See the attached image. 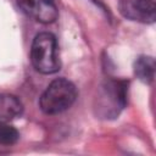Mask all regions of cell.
<instances>
[{"instance_id": "cell-1", "label": "cell", "mask_w": 156, "mask_h": 156, "mask_svg": "<svg viewBox=\"0 0 156 156\" xmlns=\"http://www.w3.org/2000/svg\"><path fill=\"white\" fill-rule=\"evenodd\" d=\"M128 82L123 79L107 78L100 85L94 110L96 116L105 119L116 118L127 105Z\"/></svg>"}, {"instance_id": "cell-2", "label": "cell", "mask_w": 156, "mask_h": 156, "mask_svg": "<svg viewBox=\"0 0 156 156\" xmlns=\"http://www.w3.org/2000/svg\"><path fill=\"white\" fill-rule=\"evenodd\" d=\"M33 67L43 74H52L61 68L57 41L54 34L43 32L35 35L30 48Z\"/></svg>"}, {"instance_id": "cell-3", "label": "cell", "mask_w": 156, "mask_h": 156, "mask_svg": "<svg viewBox=\"0 0 156 156\" xmlns=\"http://www.w3.org/2000/svg\"><path fill=\"white\" fill-rule=\"evenodd\" d=\"M77 99L76 85L65 78L52 80L39 100L41 111L46 115H57L68 110Z\"/></svg>"}, {"instance_id": "cell-4", "label": "cell", "mask_w": 156, "mask_h": 156, "mask_svg": "<svg viewBox=\"0 0 156 156\" xmlns=\"http://www.w3.org/2000/svg\"><path fill=\"white\" fill-rule=\"evenodd\" d=\"M118 9L124 18L134 22L154 23L156 18L155 0H121Z\"/></svg>"}, {"instance_id": "cell-5", "label": "cell", "mask_w": 156, "mask_h": 156, "mask_svg": "<svg viewBox=\"0 0 156 156\" xmlns=\"http://www.w3.org/2000/svg\"><path fill=\"white\" fill-rule=\"evenodd\" d=\"M21 10L40 23H52L58 15L54 0H18Z\"/></svg>"}, {"instance_id": "cell-6", "label": "cell", "mask_w": 156, "mask_h": 156, "mask_svg": "<svg viewBox=\"0 0 156 156\" xmlns=\"http://www.w3.org/2000/svg\"><path fill=\"white\" fill-rule=\"evenodd\" d=\"M23 112V105L18 98L10 94H0V123H7Z\"/></svg>"}, {"instance_id": "cell-7", "label": "cell", "mask_w": 156, "mask_h": 156, "mask_svg": "<svg viewBox=\"0 0 156 156\" xmlns=\"http://www.w3.org/2000/svg\"><path fill=\"white\" fill-rule=\"evenodd\" d=\"M134 74L136 78L145 83L150 84L155 77V60L151 56H139L134 62Z\"/></svg>"}, {"instance_id": "cell-8", "label": "cell", "mask_w": 156, "mask_h": 156, "mask_svg": "<svg viewBox=\"0 0 156 156\" xmlns=\"http://www.w3.org/2000/svg\"><path fill=\"white\" fill-rule=\"evenodd\" d=\"M20 139L18 130L7 124V123H0V144L1 145H13Z\"/></svg>"}]
</instances>
